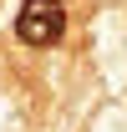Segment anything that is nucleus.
Here are the masks:
<instances>
[{"label":"nucleus","instance_id":"obj_1","mask_svg":"<svg viewBox=\"0 0 127 132\" xmlns=\"http://www.w3.org/2000/svg\"><path fill=\"white\" fill-rule=\"evenodd\" d=\"M66 31V5L61 0H26L15 15V36L26 46H56Z\"/></svg>","mask_w":127,"mask_h":132}]
</instances>
